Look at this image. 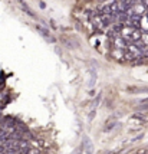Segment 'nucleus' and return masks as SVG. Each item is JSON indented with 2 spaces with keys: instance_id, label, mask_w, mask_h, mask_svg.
<instances>
[{
  "instance_id": "nucleus-1",
  "label": "nucleus",
  "mask_w": 148,
  "mask_h": 154,
  "mask_svg": "<svg viewBox=\"0 0 148 154\" xmlns=\"http://www.w3.org/2000/svg\"><path fill=\"white\" fill-rule=\"evenodd\" d=\"M36 30H38V32H39V33H41L46 40H49V42H55V38H52V35H50V32H49L47 29L39 26V25H36Z\"/></svg>"
},
{
  "instance_id": "nucleus-2",
  "label": "nucleus",
  "mask_w": 148,
  "mask_h": 154,
  "mask_svg": "<svg viewBox=\"0 0 148 154\" xmlns=\"http://www.w3.org/2000/svg\"><path fill=\"white\" fill-rule=\"evenodd\" d=\"M114 43H115V46H116V49H127L128 48L127 40L124 39L122 36H115Z\"/></svg>"
},
{
  "instance_id": "nucleus-3",
  "label": "nucleus",
  "mask_w": 148,
  "mask_h": 154,
  "mask_svg": "<svg viewBox=\"0 0 148 154\" xmlns=\"http://www.w3.org/2000/svg\"><path fill=\"white\" fill-rule=\"evenodd\" d=\"M82 147H83V151L86 154H92V151H94V147H92V143H91V140L88 138V137H85L83 138V143H82Z\"/></svg>"
},
{
  "instance_id": "nucleus-4",
  "label": "nucleus",
  "mask_w": 148,
  "mask_h": 154,
  "mask_svg": "<svg viewBox=\"0 0 148 154\" xmlns=\"http://www.w3.org/2000/svg\"><path fill=\"white\" fill-rule=\"evenodd\" d=\"M141 38H142V35H141V30H140V29H134V32H132V35H131V36H129V42H135V43H137V42H140V40H141Z\"/></svg>"
},
{
  "instance_id": "nucleus-5",
  "label": "nucleus",
  "mask_w": 148,
  "mask_h": 154,
  "mask_svg": "<svg viewBox=\"0 0 148 154\" xmlns=\"http://www.w3.org/2000/svg\"><path fill=\"white\" fill-rule=\"evenodd\" d=\"M19 2H20V5H22V9H23V10H25V12H27V14H30V16H35L33 10H32V9H30V7L27 6V5H25V3H23V2H22V0H19Z\"/></svg>"
},
{
  "instance_id": "nucleus-6",
  "label": "nucleus",
  "mask_w": 148,
  "mask_h": 154,
  "mask_svg": "<svg viewBox=\"0 0 148 154\" xmlns=\"http://www.w3.org/2000/svg\"><path fill=\"white\" fill-rule=\"evenodd\" d=\"M142 3H144V6L148 9V0H142Z\"/></svg>"
},
{
  "instance_id": "nucleus-7",
  "label": "nucleus",
  "mask_w": 148,
  "mask_h": 154,
  "mask_svg": "<svg viewBox=\"0 0 148 154\" xmlns=\"http://www.w3.org/2000/svg\"><path fill=\"white\" fill-rule=\"evenodd\" d=\"M142 154H148V153H142Z\"/></svg>"
},
{
  "instance_id": "nucleus-8",
  "label": "nucleus",
  "mask_w": 148,
  "mask_h": 154,
  "mask_svg": "<svg viewBox=\"0 0 148 154\" xmlns=\"http://www.w3.org/2000/svg\"><path fill=\"white\" fill-rule=\"evenodd\" d=\"M99 2H102V0H99Z\"/></svg>"
}]
</instances>
